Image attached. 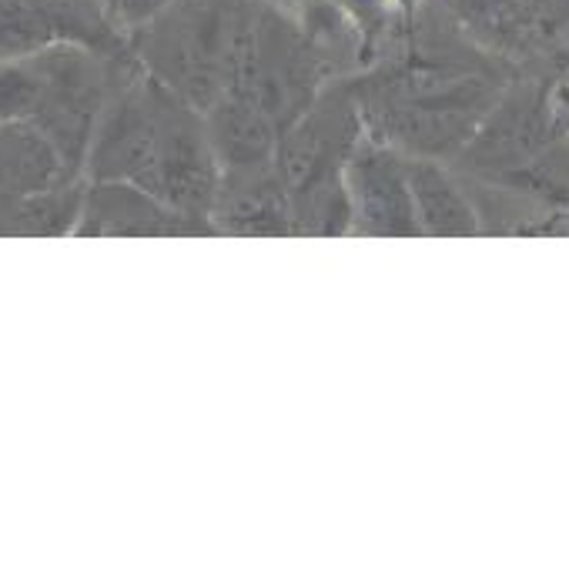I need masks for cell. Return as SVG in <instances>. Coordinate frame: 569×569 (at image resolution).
Instances as JSON below:
<instances>
[{"label": "cell", "instance_id": "obj_1", "mask_svg": "<svg viewBox=\"0 0 569 569\" xmlns=\"http://www.w3.org/2000/svg\"><path fill=\"white\" fill-rule=\"evenodd\" d=\"M84 174L128 181L198 221L214 204V141L198 108L138 68L108 104Z\"/></svg>", "mask_w": 569, "mask_h": 569}, {"label": "cell", "instance_id": "obj_2", "mask_svg": "<svg viewBox=\"0 0 569 569\" xmlns=\"http://www.w3.org/2000/svg\"><path fill=\"white\" fill-rule=\"evenodd\" d=\"M138 68L134 51L114 58L81 44H58L0 61V121L34 124L58 144L64 161L84 174L98 124Z\"/></svg>", "mask_w": 569, "mask_h": 569}, {"label": "cell", "instance_id": "obj_3", "mask_svg": "<svg viewBox=\"0 0 569 569\" xmlns=\"http://www.w3.org/2000/svg\"><path fill=\"white\" fill-rule=\"evenodd\" d=\"M248 18V0H174L131 38V51L148 74L191 108H214L231 78Z\"/></svg>", "mask_w": 569, "mask_h": 569}, {"label": "cell", "instance_id": "obj_4", "mask_svg": "<svg viewBox=\"0 0 569 569\" xmlns=\"http://www.w3.org/2000/svg\"><path fill=\"white\" fill-rule=\"evenodd\" d=\"M58 44L131 54V41L111 24L104 0H0V61Z\"/></svg>", "mask_w": 569, "mask_h": 569}, {"label": "cell", "instance_id": "obj_5", "mask_svg": "<svg viewBox=\"0 0 569 569\" xmlns=\"http://www.w3.org/2000/svg\"><path fill=\"white\" fill-rule=\"evenodd\" d=\"M198 228L194 218L168 208L128 181H91L78 228L81 234H174Z\"/></svg>", "mask_w": 569, "mask_h": 569}, {"label": "cell", "instance_id": "obj_6", "mask_svg": "<svg viewBox=\"0 0 569 569\" xmlns=\"http://www.w3.org/2000/svg\"><path fill=\"white\" fill-rule=\"evenodd\" d=\"M449 24L486 58L532 61L542 58L529 0H439Z\"/></svg>", "mask_w": 569, "mask_h": 569}, {"label": "cell", "instance_id": "obj_7", "mask_svg": "<svg viewBox=\"0 0 569 569\" xmlns=\"http://www.w3.org/2000/svg\"><path fill=\"white\" fill-rule=\"evenodd\" d=\"M84 181L58 144L24 121H0V191L44 194Z\"/></svg>", "mask_w": 569, "mask_h": 569}, {"label": "cell", "instance_id": "obj_8", "mask_svg": "<svg viewBox=\"0 0 569 569\" xmlns=\"http://www.w3.org/2000/svg\"><path fill=\"white\" fill-rule=\"evenodd\" d=\"M84 181L44 191V194H18L0 191V234H64L78 228L84 204Z\"/></svg>", "mask_w": 569, "mask_h": 569}, {"label": "cell", "instance_id": "obj_9", "mask_svg": "<svg viewBox=\"0 0 569 569\" xmlns=\"http://www.w3.org/2000/svg\"><path fill=\"white\" fill-rule=\"evenodd\" d=\"M419 194H422V214H426V224L436 228V231H452V234H462V231H476L479 221H476V211L469 204V198H462V191L436 168H422L419 171Z\"/></svg>", "mask_w": 569, "mask_h": 569}, {"label": "cell", "instance_id": "obj_10", "mask_svg": "<svg viewBox=\"0 0 569 569\" xmlns=\"http://www.w3.org/2000/svg\"><path fill=\"white\" fill-rule=\"evenodd\" d=\"M174 0H104L111 24L131 41L141 28H148L158 14H164Z\"/></svg>", "mask_w": 569, "mask_h": 569}, {"label": "cell", "instance_id": "obj_11", "mask_svg": "<svg viewBox=\"0 0 569 569\" xmlns=\"http://www.w3.org/2000/svg\"><path fill=\"white\" fill-rule=\"evenodd\" d=\"M546 101H549V114H552V124H556V134L566 141L569 148V74L566 78H556L549 88H546Z\"/></svg>", "mask_w": 569, "mask_h": 569}]
</instances>
